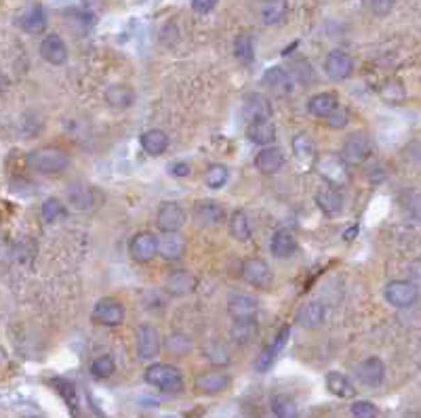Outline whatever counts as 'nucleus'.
Listing matches in <instances>:
<instances>
[{
  "mask_svg": "<svg viewBox=\"0 0 421 418\" xmlns=\"http://www.w3.org/2000/svg\"><path fill=\"white\" fill-rule=\"evenodd\" d=\"M28 164L43 175H57L68 168L70 158L59 147H38L28 154Z\"/></svg>",
  "mask_w": 421,
  "mask_h": 418,
  "instance_id": "f257e3e1",
  "label": "nucleus"
},
{
  "mask_svg": "<svg viewBox=\"0 0 421 418\" xmlns=\"http://www.w3.org/2000/svg\"><path fill=\"white\" fill-rule=\"evenodd\" d=\"M146 383L164 391V393H179L183 389V374L179 372V368L171 366V364H152L146 374H144Z\"/></svg>",
  "mask_w": 421,
  "mask_h": 418,
  "instance_id": "f03ea898",
  "label": "nucleus"
},
{
  "mask_svg": "<svg viewBox=\"0 0 421 418\" xmlns=\"http://www.w3.org/2000/svg\"><path fill=\"white\" fill-rule=\"evenodd\" d=\"M385 300L398 309H406V307H413L417 300H419V290L415 284L406 282V280H392L385 290Z\"/></svg>",
  "mask_w": 421,
  "mask_h": 418,
  "instance_id": "7ed1b4c3",
  "label": "nucleus"
},
{
  "mask_svg": "<svg viewBox=\"0 0 421 418\" xmlns=\"http://www.w3.org/2000/svg\"><path fill=\"white\" fill-rule=\"evenodd\" d=\"M135 343H137V355L144 362L156 360L160 355L162 341H160V335H158V330L154 326H150V324L137 326V330H135Z\"/></svg>",
  "mask_w": 421,
  "mask_h": 418,
  "instance_id": "20e7f679",
  "label": "nucleus"
},
{
  "mask_svg": "<svg viewBox=\"0 0 421 418\" xmlns=\"http://www.w3.org/2000/svg\"><path fill=\"white\" fill-rule=\"evenodd\" d=\"M185 211L177 204V202H164L158 208V215H156V225L162 234H173L179 232L185 225Z\"/></svg>",
  "mask_w": 421,
  "mask_h": 418,
  "instance_id": "39448f33",
  "label": "nucleus"
},
{
  "mask_svg": "<svg viewBox=\"0 0 421 418\" xmlns=\"http://www.w3.org/2000/svg\"><path fill=\"white\" fill-rule=\"evenodd\" d=\"M93 320L101 326H118L125 320V309L116 298H101L93 309Z\"/></svg>",
  "mask_w": 421,
  "mask_h": 418,
  "instance_id": "423d86ee",
  "label": "nucleus"
},
{
  "mask_svg": "<svg viewBox=\"0 0 421 418\" xmlns=\"http://www.w3.org/2000/svg\"><path fill=\"white\" fill-rule=\"evenodd\" d=\"M371 154V141L365 133H354L352 137L346 139L342 147V160L346 164H362Z\"/></svg>",
  "mask_w": 421,
  "mask_h": 418,
  "instance_id": "0eeeda50",
  "label": "nucleus"
},
{
  "mask_svg": "<svg viewBox=\"0 0 421 418\" xmlns=\"http://www.w3.org/2000/svg\"><path fill=\"white\" fill-rule=\"evenodd\" d=\"M158 252V238L152 232H139L133 236L129 244V255L137 263H148L156 257Z\"/></svg>",
  "mask_w": 421,
  "mask_h": 418,
  "instance_id": "6e6552de",
  "label": "nucleus"
},
{
  "mask_svg": "<svg viewBox=\"0 0 421 418\" xmlns=\"http://www.w3.org/2000/svg\"><path fill=\"white\" fill-rule=\"evenodd\" d=\"M243 278H245L251 286L261 288V290L270 288V286H272V280H274L270 265H268L266 261H261V259H247V261L243 263Z\"/></svg>",
  "mask_w": 421,
  "mask_h": 418,
  "instance_id": "1a4fd4ad",
  "label": "nucleus"
},
{
  "mask_svg": "<svg viewBox=\"0 0 421 418\" xmlns=\"http://www.w3.org/2000/svg\"><path fill=\"white\" fill-rule=\"evenodd\" d=\"M194 217L204 227H220L226 221V211L220 202L202 200L194 206Z\"/></svg>",
  "mask_w": 421,
  "mask_h": 418,
  "instance_id": "9d476101",
  "label": "nucleus"
},
{
  "mask_svg": "<svg viewBox=\"0 0 421 418\" xmlns=\"http://www.w3.org/2000/svg\"><path fill=\"white\" fill-rule=\"evenodd\" d=\"M354 61L344 51H331L325 59V72L331 80H346L352 76Z\"/></svg>",
  "mask_w": 421,
  "mask_h": 418,
  "instance_id": "9b49d317",
  "label": "nucleus"
},
{
  "mask_svg": "<svg viewBox=\"0 0 421 418\" xmlns=\"http://www.w3.org/2000/svg\"><path fill=\"white\" fill-rule=\"evenodd\" d=\"M243 116L249 124L253 122H261V120H270L272 116V106L266 95L261 93H253L251 97H247V103L243 108Z\"/></svg>",
  "mask_w": 421,
  "mask_h": 418,
  "instance_id": "f8f14e48",
  "label": "nucleus"
},
{
  "mask_svg": "<svg viewBox=\"0 0 421 418\" xmlns=\"http://www.w3.org/2000/svg\"><path fill=\"white\" fill-rule=\"evenodd\" d=\"M356 376L365 387H381L385 378V366L379 357H367L358 364Z\"/></svg>",
  "mask_w": 421,
  "mask_h": 418,
  "instance_id": "ddd939ff",
  "label": "nucleus"
},
{
  "mask_svg": "<svg viewBox=\"0 0 421 418\" xmlns=\"http://www.w3.org/2000/svg\"><path fill=\"white\" fill-rule=\"evenodd\" d=\"M40 57L51 65H63L68 61V47L59 34H49L40 42Z\"/></svg>",
  "mask_w": 421,
  "mask_h": 418,
  "instance_id": "4468645a",
  "label": "nucleus"
},
{
  "mask_svg": "<svg viewBox=\"0 0 421 418\" xmlns=\"http://www.w3.org/2000/svg\"><path fill=\"white\" fill-rule=\"evenodd\" d=\"M196 284H198V280H196V275H194L192 271H187V269H177V271H173V273L167 275V280H164V290H167L169 294H173V296H183V294L194 292V290H196Z\"/></svg>",
  "mask_w": 421,
  "mask_h": 418,
  "instance_id": "2eb2a0df",
  "label": "nucleus"
},
{
  "mask_svg": "<svg viewBox=\"0 0 421 418\" xmlns=\"http://www.w3.org/2000/svg\"><path fill=\"white\" fill-rule=\"evenodd\" d=\"M230 316L234 322H253L255 316H257V309H259V303L255 296H249V294H236L232 300H230Z\"/></svg>",
  "mask_w": 421,
  "mask_h": 418,
  "instance_id": "dca6fc26",
  "label": "nucleus"
},
{
  "mask_svg": "<svg viewBox=\"0 0 421 418\" xmlns=\"http://www.w3.org/2000/svg\"><path fill=\"white\" fill-rule=\"evenodd\" d=\"M17 24L22 30H26L28 34H40L47 30V15H45V9L40 5H30L26 7L20 17H17Z\"/></svg>",
  "mask_w": 421,
  "mask_h": 418,
  "instance_id": "f3484780",
  "label": "nucleus"
},
{
  "mask_svg": "<svg viewBox=\"0 0 421 418\" xmlns=\"http://www.w3.org/2000/svg\"><path fill=\"white\" fill-rule=\"evenodd\" d=\"M339 108L335 93H319L307 101V112L316 118H329Z\"/></svg>",
  "mask_w": 421,
  "mask_h": 418,
  "instance_id": "a211bd4d",
  "label": "nucleus"
},
{
  "mask_svg": "<svg viewBox=\"0 0 421 418\" xmlns=\"http://www.w3.org/2000/svg\"><path fill=\"white\" fill-rule=\"evenodd\" d=\"M230 383L232 378L226 372H206L196 378V389L206 395H217V393H224L230 387Z\"/></svg>",
  "mask_w": 421,
  "mask_h": 418,
  "instance_id": "6ab92c4d",
  "label": "nucleus"
},
{
  "mask_svg": "<svg viewBox=\"0 0 421 418\" xmlns=\"http://www.w3.org/2000/svg\"><path fill=\"white\" fill-rule=\"evenodd\" d=\"M183 252H185V242L177 232L162 234V238H158V255L164 261H179Z\"/></svg>",
  "mask_w": 421,
  "mask_h": 418,
  "instance_id": "aec40b11",
  "label": "nucleus"
},
{
  "mask_svg": "<svg viewBox=\"0 0 421 418\" xmlns=\"http://www.w3.org/2000/svg\"><path fill=\"white\" fill-rule=\"evenodd\" d=\"M316 204L327 217H337L344 211V195L337 189H323L316 193Z\"/></svg>",
  "mask_w": 421,
  "mask_h": 418,
  "instance_id": "412c9836",
  "label": "nucleus"
},
{
  "mask_svg": "<svg viewBox=\"0 0 421 418\" xmlns=\"http://www.w3.org/2000/svg\"><path fill=\"white\" fill-rule=\"evenodd\" d=\"M247 137L251 143L263 145V147H272V143L276 141V127L270 120H261V122H253L247 127Z\"/></svg>",
  "mask_w": 421,
  "mask_h": 418,
  "instance_id": "4be33fe9",
  "label": "nucleus"
},
{
  "mask_svg": "<svg viewBox=\"0 0 421 418\" xmlns=\"http://www.w3.org/2000/svg\"><path fill=\"white\" fill-rule=\"evenodd\" d=\"M284 164V156L278 147H263L257 156H255V168L261 172H278Z\"/></svg>",
  "mask_w": 421,
  "mask_h": 418,
  "instance_id": "5701e85b",
  "label": "nucleus"
},
{
  "mask_svg": "<svg viewBox=\"0 0 421 418\" xmlns=\"http://www.w3.org/2000/svg\"><path fill=\"white\" fill-rule=\"evenodd\" d=\"M139 143H141V150L150 156H160L167 152L169 147V137L167 133H162L160 129H152V131H146L141 137H139Z\"/></svg>",
  "mask_w": 421,
  "mask_h": 418,
  "instance_id": "b1692460",
  "label": "nucleus"
},
{
  "mask_svg": "<svg viewBox=\"0 0 421 418\" xmlns=\"http://www.w3.org/2000/svg\"><path fill=\"white\" fill-rule=\"evenodd\" d=\"M325 322V309L321 303H307L297 313V324L303 328H319Z\"/></svg>",
  "mask_w": 421,
  "mask_h": 418,
  "instance_id": "393cba45",
  "label": "nucleus"
},
{
  "mask_svg": "<svg viewBox=\"0 0 421 418\" xmlns=\"http://www.w3.org/2000/svg\"><path fill=\"white\" fill-rule=\"evenodd\" d=\"M327 389L333 393V395H337V397H342V399H352L354 395H356V389H354V385H352V380L344 374V372H329L327 374Z\"/></svg>",
  "mask_w": 421,
  "mask_h": 418,
  "instance_id": "a878e982",
  "label": "nucleus"
},
{
  "mask_svg": "<svg viewBox=\"0 0 421 418\" xmlns=\"http://www.w3.org/2000/svg\"><path fill=\"white\" fill-rule=\"evenodd\" d=\"M68 202L76 211H89L95 204V191L89 185H72L68 189Z\"/></svg>",
  "mask_w": 421,
  "mask_h": 418,
  "instance_id": "bb28decb",
  "label": "nucleus"
},
{
  "mask_svg": "<svg viewBox=\"0 0 421 418\" xmlns=\"http://www.w3.org/2000/svg\"><path fill=\"white\" fill-rule=\"evenodd\" d=\"M263 82L278 95H289L293 90V80H291L289 72H284L282 67H270L263 74Z\"/></svg>",
  "mask_w": 421,
  "mask_h": 418,
  "instance_id": "cd10ccee",
  "label": "nucleus"
},
{
  "mask_svg": "<svg viewBox=\"0 0 421 418\" xmlns=\"http://www.w3.org/2000/svg\"><path fill=\"white\" fill-rule=\"evenodd\" d=\"M270 250H272V255L278 257V259L291 257V255L297 250V240H295V236H293L291 232L280 230V232L274 234L272 244H270Z\"/></svg>",
  "mask_w": 421,
  "mask_h": 418,
  "instance_id": "c85d7f7f",
  "label": "nucleus"
},
{
  "mask_svg": "<svg viewBox=\"0 0 421 418\" xmlns=\"http://www.w3.org/2000/svg\"><path fill=\"white\" fill-rule=\"evenodd\" d=\"M105 101H108L112 108H129L135 101V93L127 84H114L105 90Z\"/></svg>",
  "mask_w": 421,
  "mask_h": 418,
  "instance_id": "c756f323",
  "label": "nucleus"
},
{
  "mask_svg": "<svg viewBox=\"0 0 421 418\" xmlns=\"http://www.w3.org/2000/svg\"><path fill=\"white\" fill-rule=\"evenodd\" d=\"M284 13H286V3L284 0H266V3L261 5V22L266 26H274L278 22L284 19Z\"/></svg>",
  "mask_w": 421,
  "mask_h": 418,
  "instance_id": "7c9ffc66",
  "label": "nucleus"
},
{
  "mask_svg": "<svg viewBox=\"0 0 421 418\" xmlns=\"http://www.w3.org/2000/svg\"><path fill=\"white\" fill-rule=\"evenodd\" d=\"M272 412L276 418H297V414H299L297 403L284 393H278L272 397Z\"/></svg>",
  "mask_w": 421,
  "mask_h": 418,
  "instance_id": "2f4dec72",
  "label": "nucleus"
},
{
  "mask_svg": "<svg viewBox=\"0 0 421 418\" xmlns=\"http://www.w3.org/2000/svg\"><path fill=\"white\" fill-rule=\"evenodd\" d=\"M228 179H230V172L224 164H213V166H208L204 172V183L210 189H222L228 183Z\"/></svg>",
  "mask_w": 421,
  "mask_h": 418,
  "instance_id": "473e14b6",
  "label": "nucleus"
},
{
  "mask_svg": "<svg viewBox=\"0 0 421 418\" xmlns=\"http://www.w3.org/2000/svg\"><path fill=\"white\" fill-rule=\"evenodd\" d=\"M230 232H232V236H234L238 242H247V240L251 238V223H249V217H247L243 211H236V213L232 215Z\"/></svg>",
  "mask_w": 421,
  "mask_h": 418,
  "instance_id": "72a5a7b5",
  "label": "nucleus"
},
{
  "mask_svg": "<svg viewBox=\"0 0 421 418\" xmlns=\"http://www.w3.org/2000/svg\"><path fill=\"white\" fill-rule=\"evenodd\" d=\"M234 55L240 63H251L255 57V49H253V38L249 34H238L234 40Z\"/></svg>",
  "mask_w": 421,
  "mask_h": 418,
  "instance_id": "f704fd0d",
  "label": "nucleus"
},
{
  "mask_svg": "<svg viewBox=\"0 0 421 418\" xmlns=\"http://www.w3.org/2000/svg\"><path fill=\"white\" fill-rule=\"evenodd\" d=\"M114 370H116V364L110 355H99L91 362V374L95 378H108L114 374Z\"/></svg>",
  "mask_w": 421,
  "mask_h": 418,
  "instance_id": "c9c22d12",
  "label": "nucleus"
},
{
  "mask_svg": "<svg viewBox=\"0 0 421 418\" xmlns=\"http://www.w3.org/2000/svg\"><path fill=\"white\" fill-rule=\"evenodd\" d=\"M40 215L47 223H53L57 217L66 215V206L57 200V198H49L43 202V208H40Z\"/></svg>",
  "mask_w": 421,
  "mask_h": 418,
  "instance_id": "e433bc0d",
  "label": "nucleus"
},
{
  "mask_svg": "<svg viewBox=\"0 0 421 418\" xmlns=\"http://www.w3.org/2000/svg\"><path fill=\"white\" fill-rule=\"evenodd\" d=\"M293 152L297 156V160H309L314 158V143L307 135H297L293 139Z\"/></svg>",
  "mask_w": 421,
  "mask_h": 418,
  "instance_id": "4c0bfd02",
  "label": "nucleus"
},
{
  "mask_svg": "<svg viewBox=\"0 0 421 418\" xmlns=\"http://www.w3.org/2000/svg\"><path fill=\"white\" fill-rule=\"evenodd\" d=\"M257 328H255V322H234L232 326V337L240 343H247L255 337Z\"/></svg>",
  "mask_w": 421,
  "mask_h": 418,
  "instance_id": "58836bf2",
  "label": "nucleus"
},
{
  "mask_svg": "<svg viewBox=\"0 0 421 418\" xmlns=\"http://www.w3.org/2000/svg\"><path fill=\"white\" fill-rule=\"evenodd\" d=\"M167 349L175 355H181L183 351H190L192 349V341L185 337V335H173L167 339Z\"/></svg>",
  "mask_w": 421,
  "mask_h": 418,
  "instance_id": "ea45409f",
  "label": "nucleus"
},
{
  "mask_svg": "<svg viewBox=\"0 0 421 418\" xmlns=\"http://www.w3.org/2000/svg\"><path fill=\"white\" fill-rule=\"evenodd\" d=\"M402 202H404V208L413 217L421 219V193L419 191H406L402 195Z\"/></svg>",
  "mask_w": 421,
  "mask_h": 418,
  "instance_id": "a19ab883",
  "label": "nucleus"
},
{
  "mask_svg": "<svg viewBox=\"0 0 421 418\" xmlns=\"http://www.w3.org/2000/svg\"><path fill=\"white\" fill-rule=\"evenodd\" d=\"M377 414H379V410L371 401H356L352 405V416L354 418H377Z\"/></svg>",
  "mask_w": 421,
  "mask_h": 418,
  "instance_id": "79ce46f5",
  "label": "nucleus"
},
{
  "mask_svg": "<svg viewBox=\"0 0 421 418\" xmlns=\"http://www.w3.org/2000/svg\"><path fill=\"white\" fill-rule=\"evenodd\" d=\"M369 5H371V11H373L377 17H385V15L394 9L396 0H369Z\"/></svg>",
  "mask_w": 421,
  "mask_h": 418,
  "instance_id": "37998d69",
  "label": "nucleus"
},
{
  "mask_svg": "<svg viewBox=\"0 0 421 418\" xmlns=\"http://www.w3.org/2000/svg\"><path fill=\"white\" fill-rule=\"evenodd\" d=\"M276 353H278V349H276L274 345H270L268 349H263V351H261V355H259V357H257V362H255V368H257L259 372L268 370V368H270V364H272V360L276 357Z\"/></svg>",
  "mask_w": 421,
  "mask_h": 418,
  "instance_id": "c03bdc74",
  "label": "nucleus"
},
{
  "mask_svg": "<svg viewBox=\"0 0 421 418\" xmlns=\"http://www.w3.org/2000/svg\"><path fill=\"white\" fill-rule=\"evenodd\" d=\"M215 5H217V0H192V9H194V13H198V15L210 13V11L215 9Z\"/></svg>",
  "mask_w": 421,
  "mask_h": 418,
  "instance_id": "a18cd8bd",
  "label": "nucleus"
},
{
  "mask_svg": "<svg viewBox=\"0 0 421 418\" xmlns=\"http://www.w3.org/2000/svg\"><path fill=\"white\" fill-rule=\"evenodd\" d=\"M327 120H329V127H333V129H344V127L348 124V112L342 110V108H337Z\"/></svg>",
  "mask_w": 421,
  "mask_h": 418,
  "instance_id": "49530a36",
  "label": "nucleus"
},
{
  "mask_svg": "<svg viewBox=\"0 0 421 418\" xmlns=\"http://www.w3.org/2000/svg\"><path fill=\"white\" fill-rule=\"evenodd\" d=\"M169 170H171V175H173V177H190V172H192L190 164H187V162H183V160L171 162Z\"/></svg>",
  "mask_w": 421,
  "mask_h": 418,
  "instance_id": "de8ad7c7",
  "label": "nucleus"
}]
</instances>
